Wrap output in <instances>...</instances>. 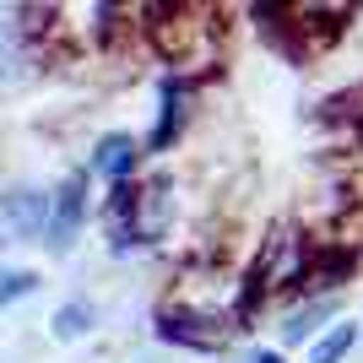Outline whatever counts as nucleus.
<instances>
[{"instance_id":"4","label":"nucleus","mask_w":363,"mask_h":363,"mask_svg":"<svg viewBox=\"0 0 363 363\" xmlns=\"http://www.w3.org/2000/svg\"><path fill=\"white\" fill-rule=\"evenodd\" d=\"M152 325H157V336H163V342L190 347V352H217V347H228V336L239 331L233 320L201 315V309H184V303H163V309L152 315Z\"/></svg>"},{"instance_id":"2","label":"nucleus","mask_w":363,"mask_h":363,"mask_svg":"<svg viewBox=\"0 0 363 363\" xmlns=\"http://www.w3.org/2000/svg\"><path fill=\"white\" fill-rule=\"evenodd\" d=\"M147 22V38L152 49L163 55L168 65H174V76H201L212 71L217 55H223V22H212L217 11H206V6H136Z\"/></svg>"},{"instance_id":"5","label":"nucleus","mask_w":363,"mask_h":363,"mask_svg":"<svg viewBox=\"0 0 363 363\" xmlns=\"http://www.w3.org/2000/svg\"><path fill=\"white\" fill-rule=\"evenodd\" d=\"M363 250L347 239H315V250H309V266H303V298H336V293L352 282V272H358Z\"/></svg>"},{"instance_id":"14","label":"nucleus","mask_w":363,"mask_h":363,"mask_svg":"<svg viewBox=\"0 0 363 363\" xmlns=\"http://www.w3.org/2000/svg\"><path fill=\"white\" fill-rule=\"evenodd\" d=\"M38 282H44V277L33 272V266H0V309L16 303V298H33Z\"/></svg>"},{"instance_id":"8","label":"nucleus","mask_w":363,"mask_h":363,"mask_svg":"<svg viewBox=\"0 0 363 363\" xmlns=\"http://www.w3.org/2000/svg\"><path fill=\"white\" fill-rule=\"evenodd\" d=\"M190 92H196V82H184V76H163V87H157V125H152V136H147V152H168L174 141L184 136Z\"/></svg>"},{"instance_id":"6","label":"nucleus","mask_w":363,"mask_h":363,"mask_svg":"<svg viewBox=\"0 0 363 363\" xmlns=\"http://www.w3.org/2000/svg\"><path fill=\"white\" fill-rule=\"evenodd\" d=\"M82 223H87V168H76V174L60 179V190H55V201H49L44 244L55 250V255H65V250L76 244V233H82Z\"/></svg>"},{"instance_id":"1","label":"nucleus","mask_w":363,"mask_h":363,"mask_svg":"<svg viewBox=\"0 0 363 363\" xmlns=\"http://www.w3.org/2000/svg\"><path fill=\"white\" fill-rule=\"evenodd\" d=\"M179 217V196H174V174H147V179L114 184L104 201V223H108V250H141V244H163L174 233Z\"/></svg>"},{"instance_id":"11","label":"nucleus","mask_w":363,"mask_h":363,"mask_svg":"<svg viewBox=\"0 0 363 363\" xmlns=\"http://www.w3.org/2000/svg\"><path fill=\"white\" fill-rule=\"evenodd\" d=\"M331 315H336V298H303L298 309L282 320V347H293V342H309V336H315Z\"/></svg>"},{"instance_id":"15","label":"nucleus","mask_w":363,"mask_h":363,"mask_svg":"<svg viewBox=\"0 0 363 363\" xmlns=\"http://www.w3.org/2000/svg\"><path fill=\"white\" fill-rule=\"evenodd\" d=\"M250 363H288V358H282V352H272V347H260V352H255Z\"/></svg>"},{"instance_id":"12","label":"nucleus","mask_w":363,"mask_h":363,"mask_svg":"<svg viewBox=\"0 0 363 363\" xmlns=\"http://www.w3.org/2000/svg\"><path fill=\"white\" fill-rule=\"evenodd\" d=\"M92 303L87 298H65L60 309H55V320H49V331H55V342H82V336L92 331Z\"/></svg>"},{"instance_id":"10","label":"nucleus","mask_w":363,"mask_h":363,"mask_svg":"<svg viewBox=\"0 0 363 363\" xmlns=\"http://www.w3.org/2000/svg\"><path fill=\"white\" fill-rule=\"evenodd\" d=\"M250 16H255L260 38H266L282 60H293V65L309 60V49H303V38H298V22H293V6H250Z\"/></svg>"},{"instance_id":"9","label":"nucleus","mask_w":363,"mask_h":363,"mask_svg":"<svg viewBox=\"0 0 363 363\" xmlns=\"http://www.w3.org/2000/svg\"><path fill=\"white\" fill-rule=\"evenodd\" d=\"M141 152H147V147H141L136 136H125V130H108V136H98V147H92L87 174H104V179H114V184H130V179H136Z\"/></svg>"},{"instance_id":"7","label":"nucleus","mask_w":363,"mask_h":363,"mask_svg":"<svg viewBox=\"0 0 363 363\" xmlns=\"http://www.w3.org/2000/svg\"><path fill=\"white\" fill-rule=\"evenodd\" d=\"M293 22H298V38H303V49H309V60H315L320 49H331L342 33L358 22V6L352 0H315V6H293Z\"/></svg>"},{"instance_id":"13","label":"nucleus","mask_w":363,"mask_h":363,"mask_svg":"<svg viewBox=\"0 0 363 363\" xmlns=\"http://www.w3.org/2000/svg\"><path fill=\"white\" fill-rule=\"evenodd\" d=\"M358 342V325H331V331L315 336V347H309V363H342Z\"/></svg>"},{"instance_id":"3","label":"nucleus","mask_w":363,"mask_h":363,"mask_svg":"<svg viewBox=\"0 0 363 363\" xmlns=\"http://www.w3.org/2000/svg\"><path fill=\"white\" fill-rule=\"evenodd\" d=\"M49 201H55V190H44V184H6L0 190V250L44 239Z\"/></svg>"}]
</instances>
